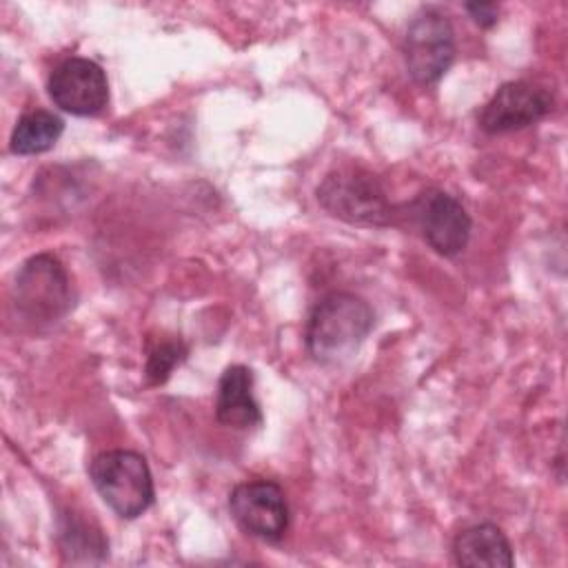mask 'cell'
Segmentation results:
<instances>
[{"mask_svg":"<svg viewBox=\"0 0 568 568\" xmlns=\"http://www.w3.org/2000/svg\"><path fill=\"white\" fill-rule=\"evenodd\" d=\"M466 11L481 29L493 27L499 16V7L495 2H466Z\"/></svg>","mask_w":568,"mask_h":568,"instance_id":"obj_15","label":"cell"},{"mask_svg":"<svg viewBox=\"0 0 568 568\" xmlns=\"http://www.w3.org/2000/svg\"><path fill=\"white\" fill-rule=\"evenodd\" d=\"M453 559L457 566L470 568H510L515 552L504 530L486 521L468 526L455 537Z\"/></svg>","mask_w":568,"mask_h":568,"instance_id":"obj_11","label":"cell"},{"mask_svg":"<svg viewBox=\"0 0 568 568\" xmlns=\"http://www.w3.org/2000/svg\"><path fill=\"white\" fill-rule=\"evenodd\" d=\"M215 419L231 428H253L262 424V408L253 395V371L244 364L224 368L217 382Z\"/></svg>","mask_w":568,"mask_h":568,"instance_id":"obj_10","label":"cell"},{"mask_svg":"<svg viewBox=\"0 0 568 568\" xmlns=\"http://www.w3.org/2000/svg\"><path fill=\"white\" fill-rule=\"evenodd\" d=\"M229 513L246 535L264 541H280L288 528L284 490L268 479L237 484L229 493Z\"/></svg>","mask_w":568,"mask_h":568,"instance_id":"obj_7","label":"cell"},{"mask_svg":"<svg viewBox=\"0 0 568 568\" xmlns=\"http://www.w3.org/2000/svg\"><path fill=\"white\" fill-rule=\"evenodd\" d=\"M320 206L353 226H390L395 224L397 209L390 204L382 182L359 169L344 166L324 175L315 189Z\"/></svg>","mask_w":568,"mask_h":568,"instance_id":"obj_2","label":"cell"},{"mask_svg":"<svg viewBox=\"0 0 568 568\" xmlns=\"http://www.w3.org/2000/svg\"><path fill=\"white\" fill-rule=\"evenodd\" d=\"M375 324L371 304L348 291L324 295L306 320L304 342L317 364L346 362L362 346Z\"/></svg>","mask_w":568,"mask_h":568,"instance_id":"obj_1","label":"cell"},{"mask_svg":"<svg viewBox=\"0 0 568 568\" xmlns=\"http://www.w3.org/2000/svg\"><path fill=\"white\" fill-rule=\"evenodd\" d=\"M186 357V348L182 342H160L146 355L144 375L151 386H160L169 379L173 368Z\"/></svg>","mask_w":568,"mask_h":568,"instance_id":"obj_14","label":"cell"},{"mask_svg":"<svg viewBox=\"0 0 568 568\" xmlns=\"http://www.w3.org/2000/svg\"><path fill=\"white\" fill-rule=\"evenodd\" d=\"M410 211L422 237L437 255L455 257L466 248L473 222L455 195L430 189L410 204Z\"/></svg>","mask_w":568,"mask_h":568,"instance_id":"obj_9","label":"cell"},{"mask_svg":"<svg viewBox=\"0 0 568 568\" xmlns=\"http://www.w3.org/2000/svg\"><path fill=\"white\" fill-rule=\"evenodd\" d=\"M402 55L408 75L417 84H435L455 60V29L437 7L419 9L402 38Z\"/></svg>","mask_w":568,"mask_h":568,"instance_id":"obj_5","label":"cell"},{"mask_svg":"<svg viewBox=\"0 0 568 568\" xmlns=\"http://www.w3.org/2000/svg\"><path fill=\"white\" fill-rule=\"evenodd\" d=\"M89 477L102 501L122 519H135L155 499L153 475L135 450H104L89 464Z\"/></svg>","mask_w":568,"mask_h":568,"instance_id":"obj_3","label":"cell"},{"mask_svg":"<svg viewBox=\"0 0 568 568\" xmlns=\"http://www.w3.org/2000/svg\"><path fill=\"white\" fill-rule=\"evenodd\" d=\"M64 131V120L47 109H33L18 118L9 149L16 155H38L55 146Z\"/></svg>","mask_w":568,"mask_h":568,"instance_id":"obj_13","label":"cell"},{"mask_svg":"<svg viewBox=\"0 0 568 568\" xmlns=\"http://www.w3.org/2000/svg\"><path fill=\"white\" fill-rule=\"evenodd\" d=\"M47 91L58 109L78 118L98 115L109 102V80L104 69L95 60L80 55L62 60L51 71Z\"/></svg>","mask_w":568,"mask_h":568,"instance_id":"obj_8","label":"cell"},{"mask_svg":"<svg viewBox=\"0 0 568 568\" xmlns=\"http://www.w3.org/2000/svg\"><path fill=\"white\" fill-rule=\"evenodd\" d=\"M552 106L555 98L548 89L528 80H510L504 82L481 106L477 124L488 135H501L544 120Z\"/></svg>","mask_w":568,"mask_h":568,"instance_id":"obj_6","label":"cell"},{"mask_svg":"<svg viewBox=\"0 0 568 568\" xmlns=\"http://www.w3.org/2000/svg\"><path fill=\"white\" fill-rule=\"evenodd\" d=\"M18 313L36 324L62 320L75 304L64 264L53 253H38L22 262L11 286Z\"/></svg>","mask_w":568,"mask_h":568,"instance_id":"obj_4","label":"cell"},{"mask_svg":"<svg viewBox=\"0 0 568 568\" xmlns=\"http://www.w3.org/2000/svg\"><path fill=\"white\" fill-rule=\"evenodd\" d=\"M58 544L71 564H100L109 555V541L102 530L71 510L60 515Z\"/></svg>","mask_w":568,"mask_h":568,"instance_id":"obj_12","label":"cell"}]
</instances>
